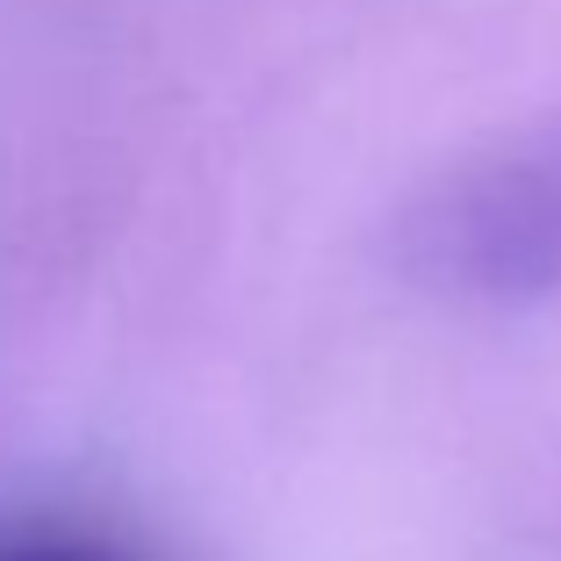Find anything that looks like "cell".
<instances>
[{
  "instance_id": "6da1fadb",
  "label": "cell",
  "mask_w": 561,
  "mask_h": 561,
  "mask_svg": "<svg viewBox=\"0 0 561 561\" xmlns=\"http://www.w3.org/2000/svg\"><path fill=\"white\" fill-rule=\"evenodd\" d=\"M411 252L439 288L533 302L561 288V137L490 151L417 209Z\"/></svg>"
},
{
  "instance_id": "7a4b0ae2",
  "label": "cell",
  "mask_w": 561,
  "mask_h": 561,
  "mask_svg": "<svg viewBox=\"0 0 561 561\" xmlns=\"http://www.w3.org/2000/svg\"><path fill=\"white\" fill-rule=\"evenodd\" d=\"M0 561H145L108 533H80V526H22L0 533Z\"/></svg>"
}]
</instances>
